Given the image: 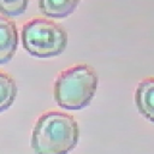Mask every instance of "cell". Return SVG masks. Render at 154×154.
Wrapping results in <instances>:
<instances>
[{
    "instance_id": "2",
    "label": "cell",
    "mask_w": 154,
    "mask_h": 154,
    "mask_svg": "<svg viewBox=\"0 0 154 154\" xmlns=\"http://www.w3.org/2000/svg\"><path fill=\"white\" fill-rule=\"evenodd\" d=\"M97 87V75L87 64L63 71L54 83V99L66 109H81L89 105Z\"/></svg>"
},
{
    "instance_id": "4",
    "label": "cell",
    "mask_w": 154,
    "mask_h": 154,
    "mask_svg": "<svg viewBox=\"0 0 154 154\" xmlns=\"http://www.w3.org/2000/svg\"><path fill=\"white\" fill-rule=\"evenodd\" d=\"M18 45L16 24L8 18L0 16V64L7 63L13 57Z\"/></svg>"
},
{
    "instance_id": "8",
    "label": "cell",
    "mask_w": 154,
    "mask_h": 154,
    "mask_svg": "<svg viewBox=\"0 0 154 154\" xmlns=\"http://www.w3.org/2000/svg\"><path fill=\"white\" fill-rule=\"evenodd\" d=\"M29 0H0V12L6 16H17L25 11Z\"/></svg>"
},
{
    "instance_id": "7",
    "label": "cell",
    "mask_w": 154,
    "mask_h": 154,
    "mask_svg": "<svg viewBox=\"0 0 154 154\" xmlns=\"http://www.w3.org/2000/svg\"><path fill=\"white\" fill-rule=\"evenodd\" d=\"M17 95V85L14 79L0 71V112L7 109Z\"/></svg>"
},
{
    "instance_id": "1",
    "label": "cell",
    "mask_w": 154,
    "mask_h": 154,
    "mask_svg": "<svg viewBox=\"0 0 154 154\" xmlns=\"http://www.w3.org/2000/svg\"><path fill=\"white\" fill-rule=\"evenodd\" d=\"M78 137L79 128L72 116L49 111L37 119L31 147L35 154H67L76 147Z\"/></svg>"
},
{
    "instance_id": "3",
    "label": "cell",
    "mask_w": 154,
    "mask_h": 154,
    "mask_svg": "<svg viewBox=\"0 0 154 154\" xmlns=\"http://www.w3.org/2000/svg\"><path fill=\"white\" fill-rule=\"evenodd\" d=\"M24 48L32 55L46 58L60 54L67 43L65 29L53 20L34 18L22 29Z\"/></svg>"
},
{
    "instance_id": "5",
    "label": "cell",
    "mask_w": 154,
    "mask_h": 154,
    "mask_svg": "<svg viewBox=\"0 0 154 154\" xmlns=\"http://www.w3.org/2000/svg\"><path fill=\"white\" fill-rule=\"evenodd\" d=\"M135 102L140 113L154 123V77L138 83L135 91Z\"/></svg>"
},
{
    "instance_id": "6",
    "label": "cell",
    "mask_w": 154,
    "mask_h": 154,
    "mask_svg": "<svg viewBox=\"0 0 154 154\" xmlns=\"http://www.w3.org/2000/svg\"><path fill=\"white\" fill-rule=\"evenodd\" d=\"M79 0H38L41 12L49 17H65L77 6Z\"/></svg>"
}]
</instances>
